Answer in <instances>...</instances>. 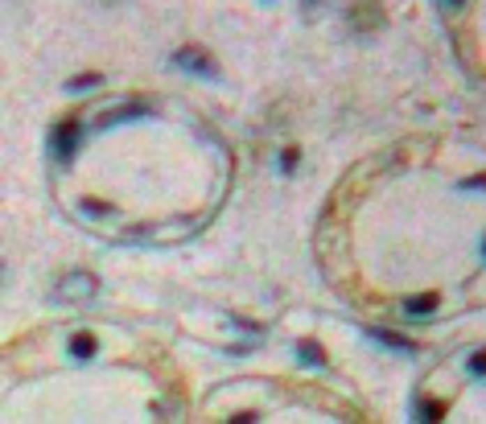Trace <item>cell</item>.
Masks as SVG:
<instances>
[{
    "mask_svg": "<svg viewBox=\"0 0 486 424\" xmlns=\"http://www.w3.org/2000/svg\"><path fill=\"white\" fill-rule=\"evenodd\" d=\"M375 342H384V346H392V350H404V354H412L416 350V342H408V338H400V333H392V330H367Z\"/></svg>",
    "mask_w": 486,
    "mask_h": 424,
    "instance_id": "5",
    "label": "cell"
},
{
    "mask_svg": "<svg viewBox=\"0 0 486 424\" xmlns=\"http://www.w3.org/2000/svg\"><path fill=\"white\" fill-rule=\"evenodd\" d=\"M470 375H486V350H478V354L470 359Z\"/></svg>",
    "mask_w": 486,
    "mask_h": 424,
    "instance_id": "11",
    "label": "cell"
},
{
    "mask_svg": "<svg viewBox=\"0 0 486 424\" xmlns=\"http://www.w3.org/2000/svg\"><path fill=\"white\" fill-rule=\"evenodd\" d=\"M140 116H149V107H116L112 116H103L95 128H112V124H124V120H140Z\"/></svg>",
    "mask_w": 486,
    "mask_h": 424,
    "instance_id": "4",
    "label": "cell"
},
{
    "mask_svg": "<svg viewBox=\"0 0 486 424\" xmlns=\"http://www.w3.org/2000/svg\"><path fill=\"white\" fill-rule=\"evenodd\" d=\"M62 292H83V297H91L95 292V281L91 276H70V281L62 284Z\"/></svg>",
    "mask_w": 486,
    "mask_h": 424,
    "instance_id": "10",
    "label": "cell"
},
{
    "mask_svg": "<svg viewBox=\"0 0 486 424\" xmlns=\"http://www.w3.org/2000/svg\"><path fill=\"white\" fill-rule=\"evenodd\" d=\"M293 165H297V148H284L280 152V169H293Z\"/></svg>",
    "mask_w": 486,
    "mask_h": 424,
    "instance_id": "12",
    "label": "cell"
},
{
    "mask_svg": "<svg viewBox=\"0 0 486 424\" xmlns=\"http://www.w3.org/2000/svg\"><path fill=\"white\" fill-rule=\"evenodd\" d=\"M483 256H486V243H483Z\"/></svg>",
    "mask_w": 486,
    "mask_h": 424,
    "instance_id": "16",
    "label": "cell"
},
{
    "mask_svg": "<svg viewBox=\"0 0 486 424\" xmlns=\"http://www.w3.org/2000/svg\"><path fill=\"white\" fill-rule=\"evenodd\" d=\"M297 354H301V363H305V367H321V363H326V354H321V346H317V342H301V346H297Z\"/></svg>",
    "mask_w": 486,
    "mask_h": 424,
    "instance_id": "7",
    "label": "cell"
},
{
    "mask_svg": "<svg viewBox=\"0 0 486 424\" xmlns=\"http://www.w3.org/2000/svg\"><path fill=\"white\" fill-rule=\"evenodd\" d=\"M486 186V173H478V178H466L462 182V189H483Z\"/></svg>",
    "mask_w": 486,
    "mask_h": 424,
    "instance_id": "13",
    "label": "cell"
},
{
    "mask_svg": "<svg viewBox=\"0 0 486 424\" xmlns=\"http://www.w3.org/2000/svg\"><path fill=\"white\" fill-rule=\"evenodd\" d=\"M99 83H103V74H79V79H70V83H66V91L83 95V91H95Z\"/></svg>",
    "mask_w": 486,
    "mask_h": 424,
    "instance_id": "8",
    "label": "cell"
},
{
    "mask_svg": "<svg viewBox=\"0 0 486 424\" xmlns=\"http://www.w3.org/2000/svg\"><path fill=\"white\" fill-rule=\"evenodd\" d=\"M445 4H449V8H457V4H462V0H445Z\"/></svg>",
    "mask_w": 486,
    "mask_h": 424,
    "instance_id": "15",
    "label": "cell"
},
{
    "mask_svg": "<svg viewBox=\"0 0 486 424\" xmlns=\"http://www.w3.org/2000/svg\"><path fill=\"white\" fill-rule=\"evenodd\" d=\"M83 141V124L79 120H62L58 128H54V152H58V161H70L75 157V148Z\"/></svg>",
    "mask_w": 486,
    "mask_h": 424,
    "instance_id": "2",
    "label": "cell"
},
{
    "mask_svg": "<svg viewBox=\"0 0 486 424\" xmlns=\"http://www.w3.org/2000/svg\"><path fill=\"white\" fill-rule=\"evenodd\" d=\"M416 416H420V421H441L445 404L441 400H420V404H416Z\"/></svg>",
    "mask_w": 486,
    "mask_h": 424,
    "instance_id": "9",
    "label": "cell"
},
{
    "mask_svg": "<svg viewBox=\"0 0 486 424\" xmlns=\"http://www.w3.org/2000/svg\"><path fill=\"white\" fill-rule=\"evenodd\" d=\"M83 214H107V206H99V202H91L87 198V202H83Z\"/></svg>",
    "mask_w": 486,
    "mask_h": 424,
    "instance_id": "14",
    "label": "cell"
},
{
    "mask_svg": "<svg viewBox=\"0 0 486 424\" xmlns=\"http://www.w3.org/2000/svg\"><path fill=\"white\" fill-rule=\"evenodd\" d=\"M174 62L181 66V70H190V74H202V79H219V66H215V58H211V54H202L198 46L177 49Z\"/></svg>",
    "mask_w": 486,
    "mask_h": 424,
    "instance_id": "1",
    "label": "cell"
},
{
    "mask_svg": "<svg viewBox=\"0 0 486 424\" xmlns=\"http://www.w3.org/2000/svg\"><path fill=\"white\" fill-rule=\"evenodd\" d=\"M70 359H83V363L95 359V338H91V333H75V338H70Z\"/></svg>",
    "mask_w": 486,
    "mask_h": 424,
    "instance_id": "6",
    "label": "cell"
},
{
    "mask_svg": "<svg viewBox=\"0 0 486 424\" xmlns=\"http://www.w3.org/2000/svg\"><path fill=\"white\" fill-rule=\"evenodd\" d=\"M433 309H437V292H425V297H412V301L404 305V313H408V317H429Z\"/></svg>",
    "mask_w": 486,
    "mask_h": 424,
    "instance_id": "3",
    "label": "cell"
}]
</instances>
